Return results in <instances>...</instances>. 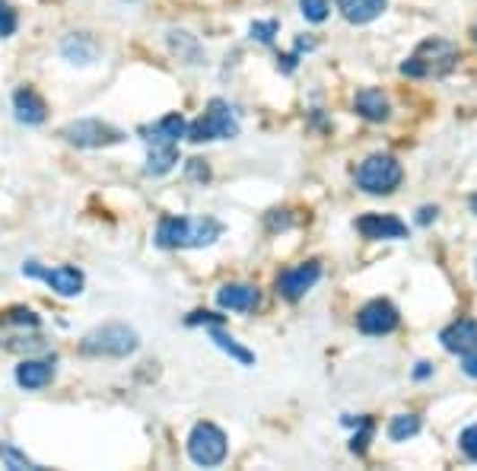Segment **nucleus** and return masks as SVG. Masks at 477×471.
Segmentation results:
<instances>
[{
	"instance_id": "nucleus-9",
	"label": "nucleus",
	"mask_w": 477,
	"mask_h": 471,
	"mask_svg": "<svg viewBox=\"0 0 477 471\" xmlns=\"http://www.w3.org/2000/svg\"><path fill=\"white\" fill-rule=\"evenodd\" d=\"M318 277H322V265H318V261H302V265L290 267V271H283V275L277 277V293H281L283 300L296 302L316 287Z\"/></svg>"
},
{
	"instance_id": "nucleus-31",
	"label": "nucleus",
	"mask_w": 477,
	"mask_h": 471,
	"mask_svg": "<svg viewBox=\"0 0 477 471\" xmlns=\"http://www.w3.org/2000/svg\"><path fill=\"white\" fill-rule=\"evenodd\" d=\"M188 176L197 179V182H207V179H211V170L204 166V160H188Z\"/></svg>"
},
{
	"instance_id": "nucleus-11",
	"label": "nucleus",
	"mask_w": 477,
	"mask_h": 471,
	"mask_svg": "<svg viewBox=\"0 0 477 471\" xmlns=\"http://www.w3.org/2000/svg\"><path fill=\"white\" fill-rule=\"evenodd\" d=\"M357 230L363 240H407V223L395 214H363L357 220Z\"/></svg>"
},
{
	"instance_id": "nucleus-36",
	"label": "nucleus",
	"mask_w": 477,
	"mask_h": 471,
	"mask_svg": "<svg viewBox=\"0 0 477 471\" xmlns=\"http://www.w3.org/2000/svg\"><path fill=\"white\" fill-rule=\"evenodd\" d=\"M471 211H474V214H477V195H474V197H471Z\"/></svg>"
},
{
	"instance_id": "nucleus-18",
	"label": "nucleus",
	"mask_w": 477,
	"mask_h": 471,
	"mask_svg": "<svg viewBox=\"0 0 477 471\" xmlns=\"http://www.w3.org/2000/svg\"><path fill=\"white\" fill-rule=\"evenodd\" d=\"M353 109L369 121H386L388 118V99L382 96V90H372V86H366V90L357 92Z\"/></svg>"
},
{
	"instance_id": "nucleus-25",
	"label": "nucleus",
	"mask_w": 477,
	"mask_h": 471,
	"mask_svg": "<svg viewBox=\"0 0 477 471\" xmlns=\"http://www.w3.org/2000/svg\"><path fill=\"white\" fill-rule=\"evenodd\" d=\"M299 10H302V16H306L309 22H325V20H328L331 4H328V0H299Z\"/></svg>"
},
{
	"instance_id": "nucleus-12",
	"label": "nucleus",
	"mask_w": 477,
	"mask_h": 471,
	"mask_svg": "<svg viewBox=\"0 0 477 471\" xmlns=\"http://www.w3.org/2000/svg\"><path fill=\"white\" fill-rule=\"evenodd\" d=\"M442 347L449 353H471L477 351V322L474 318H458L449 328L439 331Z\"/></svg>"
},
{
	"instance_id": "nucleus-2",
	"label": "nucleus",
	"mask_w": 477,
	"mask_h": 471,
	"mask_svg": "<svg viewBox=\"0 0 477 471\" xmlns=\"http://www.w3.org/2000/svg\"><path fill=\"white\" fill-rule=\"evenodd\" d=\"M458 61V48L446 39H427L414 55L401 64L404 77H442L449 74Z\"/></svg>"
},
{
	"instance_id": "nucleus-29",
	"label": "nucleus",
	"mask_w": 477,
	"mask_h": 471,
	"mask_svg": "<svg viewBox=\"0 0 477 471\" xmlns=\"http://www.w3.org/2000/svg\"><path fill=\"white\" fill-rule=\"evenodd\" d=\"M360 427H363V430L353 436V443H351L353 452H366V443H369V436H372V421H369V417H363V423H360Z\"/></svg>"
},
{
	"instance_id": "nucleus-24",
	"label": "nucleus",
	"mask_w": 477,
	"mask_h": 471,
	"mask_svg": "<svg viewBox=\"0 0 477 471\" xmlns=\"http://www.w3.org/2000/svg\"><path fill=\"white\" fill-rule=\"evenodd\" d=\"M0 462L7 465V468H36V462H32L26 452H20L10 443H0Z\"/></svg>"
},
{
	"instance_id": "nucleus-4",
	"label": "nucleus",
	"mask_w": 477,
	"mask_h": 471,
	"mask_svg": "<svg viewBox=\"0 0 477 471\" xmlns=\"http://www.w3.org/2000/svg\"><path fill=\"white\" fill-rule=\"evenodd\" d=\"M185 137H188L191 144L232 141V137H238V121H236V115H232L230 102L211 99V102H207V112H204L195 125H188Z\"/></svg>"
},
{
	"instance_id": "nucleus-14",
	"label": "nucleus",
	"mask_w": 477,
	"mask_h": 471,
	"mask_svg": "<svg viewBox=\"0 0 477 471\" xmlns=\"http://www.w3.org/2000/svg\"><path fill=\"white\" fill-rule=\"evenodd\" d=\"M258 300V287H252V283H223L217 290V302L230 312H252Z\"/></svg>"
},
{
	"instance_id": "nucleus-32",
	"label": "nucleus",
	"mask_w": 477,
	"mask_h": 471,
	"mask_svg": "<svg viewBox=\"0 0 477 471\" xmlns=\"http://www.w3.org/2000/svg\"><path fill=\"white\" fill-rule=\"evenodd\" d=\"M217 322H223V316H213V312H195L188 318V325H217Z\"/></svg>"
},
{
	"instance_id": "nucleus-10",
	"label": "nucleus",
	"mask_w": 477,
	"mask_h": 471,
	"mask_svg": "<svg viewBox=\"0 0 477 471\" xmlns=\"http://www.w3.org/2000/svg\"><path fill=\"white\" fill-rule=\"evenodd\" d=\"M398 310H395L388 300H372L366 302L363 310H360L357 316V328L363 331V335H372V338H379V335H392L395 328H398Z\"/></svg>"
},
{
	"instance_id": "nucleus-26",
	"label": "nucleus",
	"mask_w": 477,
	"mask_h": 471,
	"mask_svg": "<svg viewBox=\"0 0 477 471\" xmlns=\"http://www.w3.org/2000/svg\"><path fill=\"white\" fill-rule=\"evenodd\" d=\"M16 10L10 7V4H4V0H0V39H10L16 32Z\"/></svg>"
},
{
	"instance_id": "nucleus-20",
	"label": "nucleus",
	"mask_w": 477,
	"mask_h": 471,
	"mask_svg": "<svg viewBox=\"0 0 477 471\" xmlns=\"http://www.w3.org/2000/svg\"><path fill=\"white\" fill-rule=\"evenodd\" d=\"M211 341L220 347V351H226L232 360H238V363H246V366H255V353L248 351V347L236 345V338L232 335H226L223 328H217V325H211Z\"/></svg>"
},
{
	"instance_id": "nucleus-19",
	"label": "nucleus",
	"mask_w": 477,
	"mask_h": 471,
	"mask_svg": "<svg viewBox=\"0 0 477 471\" xmlns=\"http://www.w3.org/2000/svg\"><path fill=\"white\" fill-rule=\"evenodd\" d=\"M178 162V147L176 144H150L147 156V172L150 176H166L172 166Z\"/></svg>"
},
{
	"instance_id": "nucleus-13",
	"label": "nucleus",
	"mask_w": 477,
	"mask_h": 471,
	"mask_svg": "<svg viewBox=\"0 0 477 471\" xmlns=\"http://www.w3.org/2000/svg\"><path fill=\"white\" fill-rule=\"evenodd\" d=\"M13 112L22 125H45V118H48V106L32 86H20L13 92Z\"/></svg>"
},
{
	"instance_id": "nucleus-16",
	"label": "nucleus",
	"mask_w": 477,
	"mask_h": 471,
	"mask_svg": "<svg viewBox=\"0 0 477 471\" xmlns=\"http://www.w3.org/2000/svg\"><path fill=\"white\" fill-rule=\"evenodd\" d=\"M386 4L388 0H337V10L353 26H366L386 13Z\"/></svg>"
},
{
	"instance_id": "nucleus-7",
	"label": "nucleus",
	"mask_w": 477,
	"mask_h": 471,
	"mask_svg": "<svg viewBox=\"0 0 477 471\" xmlns=\"http://www.w3.org/2000/svg\"><path fill=\"white\" fill-rule=\"evenodd\" d=\"M230 452V443H226V433L217 427V423H195L188 436V456L195 465H204V468H213L220 465Z\"/></svg>"
},
{
	"instance_id": "nucleus-23",
	"label": "nucleus",
	"mask_w": 477,
	"mask_h": 471,
	"mask_svg": "<svg viewBox=\"0 0 477 471\" xmlns=\"http://www.w3.org/2000/svg\"><path fill=\"white\" fill-rule=\"evenodd\" d=\"M169 45L176 55H188V64H201V48L188 32H169Z\"/></svg>"
},
{
	"instance_id": "nucleus-6",
	"label": "nucleus",
	"mask_w": 477,
	"mask_h": 471,
	"mask_svg": "<svg viewBox=\"0 0 477 471\" xmlns=\"http://www.w3.org/2000/svg\"><path fill=\"white\" fill-rule=\"evenodd\" d=\"M61 137L67 144H74V147L99 150V147H112V144H121V141H125V131H118V127L108 125V121L80 118V121H71V125H64Z\"/></svg>"
},
{
	"instance_id": "nucleus-37",
	"label": "nucleus",
	"mask_w": 477,
	"mask_h": 471,
	"mask_svg": "<svg viewBox=\"0 0 477 471\" xmlns=\"http://www.w3.org/2000/svg\"><path fill=\"white\" fill-rule=\"evenodd\" d=\"M474 277H477V261H474Z\"/></svg>"
},
{
	"instance_id": "nucleus-8",
	"label": "nucleus",
	"mask_w": 477,
	"mask_h": 471,
	"mask_svg": "<svg viewBox=\"0 0 477 471\" xmlns=\"http://www.w3.org/2000/svg\"><path fill=\"white\" fill-rule=\"evenodd\" d=\"M22 275L48 283L57 296H80L83 293V283H86L83 275H80L77 267H71V265L45 267V265H39V261H26V265H22Z\"/></svg>"
},
{
	"instance_id": "nucleus-27",
	"label": "nucleus",
	"mask_w": 477,
	"mask_h": 471,
	"mask_svg": "<svg viewBox=\"0 0 477 471\" xmlns=\"http://www.w3.org/2000/svg\"><path fill=\"white\" fill-rule=\"evenodd\" d=\"M458 446H462V452L471 458V462H477V423H471V427L462 430V436H458Z\"/></svg>"
},
{
	"instance_id": "nucleus-22",
	"label": "nucleus",
	"mask_w": 477,
	"mask_h": 471,
	"mask_svg": "<svg viewBox=\"0 0 477 471\" xmlns=\"http://www.w3.org/2000/svg\"><path fill=\"white\" fill-rule=\"evenodd\" d=\"M417 430H421V417L398 414V417H392V423H388V440L401 443V440H407V436H417Z\"/></svg>"
},
{
	"instance_id": "nucleus-5",
	"label": "nucleus",
	"mask_w": 477,
	"mask_h": 471,
	"mask_svg": "<svg viewBox=\"0 0 477 471\" xmlns=\"http://www.w3.org/2000/svg\"><path fill=\"white\" fill-rule=\"evenodd\" d=\"M401 179H404V170H401V162L388 153L369 156V160L360 162V170H357V185L366 195H392L401 185Z\"/></svg>"
},
{
	"instance_id": "nucleus-17",
	"label": "nucleus",
	"mask_w": 477,
	"mask_h": 471,
	"mask_svg": "<svg viewBox=\"0 0 477 471\" xmlns=\"http://www.w3.org/2000/svg\"><path fill=\"white\" fill-rule=\"evenodd\" d=\"M51 379H55V370H51V363H45V360H22V363L16 366V382H20L22 388H29V392L45 388Z\"/></svg>"
},
{
	"instance_id": "nucleus-35",
	"label": "nucleus",
	"mask_w": 477,
	"mask_h": 471,
	"mask_svg": "<svg viewBox=\"0 0 477 471\" xmlns=\"http://www.w3.org/2000/svg\"><path fill=\"white\" fill-rule=\"evenodd\" d=\"M429 373H433V366H429V363H417V370H414L417 379H427Z\"/></svg>"
},
{
	"instance_id": "nucleus-34",
	"label": "nucleus",
	"mask_w": 477,
	"mask_h": 471,
	"mask_svg": "<svg viewBox=\"0 0 477 471\" xmlns=\"http://www.w3.org/2000/svg\"><path fill=\"white\" fill-rule=\"evenodd\" d=\"M429 220H436V207H421V214H417V223L427 226Z\"/></svg>"
},
{
	"instance_id": "nucleus-33",
	"label": "nucleus",
	"mask_w": 477,
	"mask_h": 471,
	"mask_svg": "<svg viewBox=\"0 0 477 471\" xmlns=\"http://www.w3.org/2000/svg\"><path fill=\"white\" fill-rule=\"evenodd\" d=\"M462 370H464V376H471V379H477V351H471V353H462Z\"/></svg>"
},
{
	"instance_id": "nucleus-30",
	"label": "nucleus",
	"mask_w": 477,
	"mask_h": 471,
	"mask_svg": "<svg viewBox=\"0 0 477 471\" xmlns=\"http://www.w3.org/2000/svg\"><path fill=\"white\" fill-rule=\"evenodd\" d=\"M7 322H13V325H29V328H36V325H39V316H36L32 310H10Z\"/></svg>"
},
{
	"instance_id": "nucleus-28",
	"label": "nucleus",
	"mask_w": 477,
	"mask_h": 471,
	"mask_svg": "<svg viewBox=\"0 0 477 471\" xmlns=\"http://www.w3.org/2000/svg\"><path fill=\"white\" fill-rule=\"evenodd\" d=\"M277 36V22L267 20V22H252V39H258L261 45H271Z\"/></svg>"
},
{
	"instance_id": "nucleus-15",
	"label": "nucleus",
	"mask_w": 477,
	"mask_h": 471,
	"mask_svg": "<svg viewBox=\"0 0 477 471\" xmlns=\"http://www.w3.org/2000/svg\"><path fill=\"white\" fill-rule=\"evenodd\" d=\"M185 131H188V125H185L182 115H166V118L141 127L143 141L147 144H178L185 137Z\"/></svg>"
},
{
	"instance_id": "nucleus-21",
	"label": "nucleus",
	"mask_w": 477,
	"mask_h": 471,
	"mask_svg": "<svg viewBox=\"0 0 477 471\" xmlns=\"http://www.w3.org/2000/svg\"><path fill=\"white\" fill-rule=\"evenodd\" d=\"M61 55L74 64H92V57H96V45L83 36H71L61 45Z\"/></svg>"
},
{
	"instance_id": "nucleus-1",
	"label": "nucleus",
	"mask_w": 477,
	"mask_h": 471,
	"mask_svg": "<svg viewBox=\"0 0 477 471\" xmlns=\"http://www.w3.org/2000/svg\"><path fill=\"white\" fill-rule=\"evenodd\" d=\"M223 236V223L213 217H162L156 226L160 249H204Z\"/></svg>"
},
{
	"instance_id": "nucleus-3",
	"label": "nucleus",
	"mask_w": 477,
	"mask_h": 471,
	"mask_svg": "<svg viewBox=\"0 0 477 471\" xmlns=\"http://www.w3.org/2000/svg\"><path fill=\"white\" fill-rule=\"evenodd\" d=\"M137 347H141V335L131 325L112 322L102 325V328H92L80 345V351L90 353V357H131Z\"/></svg>"
}]
</instances>
